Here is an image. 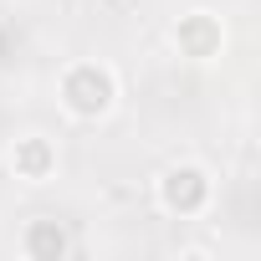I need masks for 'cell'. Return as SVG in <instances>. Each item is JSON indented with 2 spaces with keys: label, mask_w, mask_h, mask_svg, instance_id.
I'll return each instance as SVG.
<instances>
[{
  "label": "cell",
  "mask_w": 261,
  "mask_h": 261,
  "mask_svg": "<svg viewBox=\"0 0 261 261\" xmlns=\"http://www.w3.org/2000/svg\"><path fill=\"white\" fill-rule=\"evenodd\" d=\"M51 92H57V108L67 113V123L92 128V123H108V118L118 113V102H123V77H118V67L102 62V57H72V62L57 67Z\"/></svg>",
  "instance_id": "cell-1"
},
{
  "label": "cell",
  "mask_w": 261,
  "mask_h": 261,
  "mask_svg": "<svg viewBox=\"0 0 261 261\" xmlns=\"http://www.w3.org/2000/svg\"><path fill=\"white\" fill-rule=\"evenodd\" d=\"M154 205L169 220H205L220 205V185L200 159H174L154 174Z\"/></svg>",
  "instance_id": "cell-2"
},
{
  "label": "cell",
  "mask_w": 261,
  "mask_h": 261,
  "mask_svg": "<svg viewBox=\"0 0 261 261\" xmlns=\"http://www.w3.org/2000/svg\"><path fill=\"white\" fill-rule=\"evenodd\" d=\"M11 164V174L21 185H51L57 169H62V149L51 134H41V128H26V134H11V144L0 149Z\"/></svg>",
  "instance_id": "cell-3"
},
{
  "label": "cell",
  "mask_w": 261,
  "mask_h": 261,
  "mask_svg": "<svg viewBox=\"0 0 261 261\" xmlns=\"http://www.w3.org/2000/svg\"><path fill=\"white\" fill-rule=\"evenodd\" d=\"M169 41L185 62H215V57H225V21L215 11H185L169 26Z\"/></svg>",
  "instance_id": "cell-4"
},
{
  "label": "cell",
  "mask_w": 261,
  "mask_h": 261,
  "mask_svg": "<svg viewBox=\"0 0 261 261\" xmlns=\"http://www.w3.org/2000/svg\"><path fill=\"white\" fill-rule=\"evenodd\" d=\"M16 251L21 256H36V261H57V256H72L77 251V236L57 215H31L21 225V236H16Z\"/></svg>",
  "instance_id": "cell-5"
},
{
  "label": "cell",
  "mask_w": 261,
  "mask_h": 261,
  "mask_svg": "<svg viewBox=\"0 0 261 261\" xmlns=\"http://www.w3.org/2000/svg\"><path fill=\"white\" fill-rule=\"evenodd\" d=\"M21 62H26V26H21V16L0 11V77L16 72Z\"/></svg>",
  "instance_id": "cell-6"
},
{
  "label": "cell",
  "mask_w": 261,
  "mask_h": 261,
  "mask_svg": "<svg viewBox=\"0 0 261 261\" xmlns=\"http://www.w3.org/2000/svg\"><path fill=\"white\" fill-rule=\"evenodd\" d=\"M11 134H16V108H11V97L0 92V149L11 144Z\"/></svg>",
  "instance_id": "cell-7"
}]
</instances>
